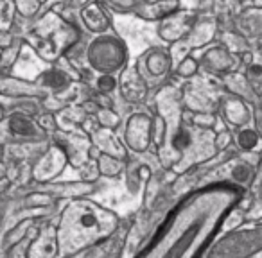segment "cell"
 <instances>
[{"mask_svg": "<svg viewBox=\"0 0 262 258\" xmlns=\"http://www.w3.org/2000/svg\"><path fill=\"white\" fill-rule=\"evenodd\" d=\"M13 127H15V131L16 133H31V126L27 122H24V120H15L13 122Z\"/></svg>", "mask_w": 262, "mask_h": 258, "instance_id": "cell-1", "label": "cell"}]
</instances>
